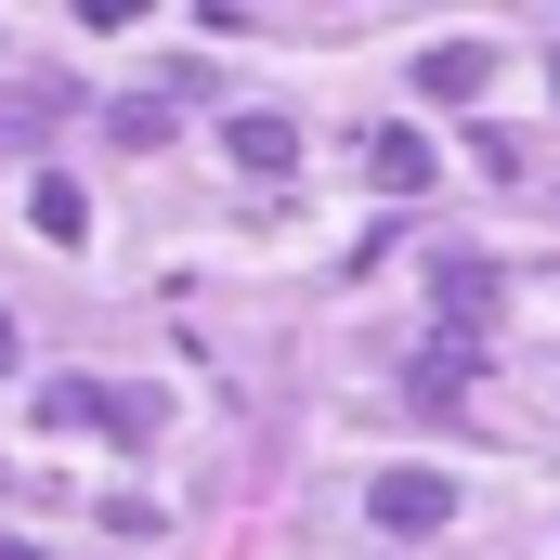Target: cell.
Returning <instances> with one entry per match:
<instances>
[{
  "label": "cell",
  "mask_w": 560,
  "mask_h": 560,
  "mask_svg": "<svg viewBox=\"0 0 560 560\" xmlns=\"http://www.w3.org/2000/svg\"><path fill=\"white\" fill-rule=\"evenodd\" d=\"M365 522H378V535H443V522H456V482H443V469H378V482H365Z\"/></svg>",
  "instance_id": "6da1fadb"
},
{
  "label": "cell",
  "mask_w": 560,
  "mask_h": 560,
  "mask_svg": "<svg viewBox=\"0 0 560 560\" xmlns=\"http://www.w3.org/2000/svg\"><path fill=\"white\" fill-rule=\"evenodd\" d=\"M430 170H443V156H430V131H378V143H365V183H378V196H418Z\"/></svg>",
  "instance_id": "7a4b0ae2"
},
{
  "label": "cell",
  "mask_w": 560,
  "mask_h": 560,
  "mask_svg": "<svg viewBox=\"0 0 560 560\" xmlns=\"http://www.w3.org/2000/svg\"><path fill=\"white\" fill-rule=\"evenodd\" d=\"M222 143H235V170H261V183H275L287 156H300V131H287V118H235Z\"/></svg>",
  "instance_id": "3957f363"
},
{
  "label": "cell",
  "mask_w": 560,
  "mask_h": 560,
  "mask_svg": "<svg viewBox=\"0 0 560 560\" xmlns=\"http://www.w3.org/2000/svg\"><path fill=\"white\" fill-rule=\"evenodd\" d=\"M26 209H39V235H79V222H92V209H79V183H66V170H39V183H26Z\"/></svg>",
  "instance_id": "277c9868"
},
{
  "label": "cell",
  "mask_w": 560,
  "mask_h": 560,
  "mask_svg": "<svg viewBox=\"0 0 560 560\" xmlns=\"http://www.w3.org/2000/svg\"><path fill=\"white\" fill-rule=\"evenodd\" d=\"M0 560H39V548H26V535H0Z\"/></svg>",
  "instance_id": "5b68a950"
},
{
  "label": "cell",
  "mask_w": 560,
  "mask_h": 560,
  "mask_svg": "<svg viewBox=\"0 0 560 560\" xmlns=\"http://www.w3.org/2000/svg\"><path fill=\"white\" fill-rule=\"evenodd\" d=\"M0 365H13V313H0Z\"/></svg>",
  "instance_id": "8992f818"
}]
</instances>
